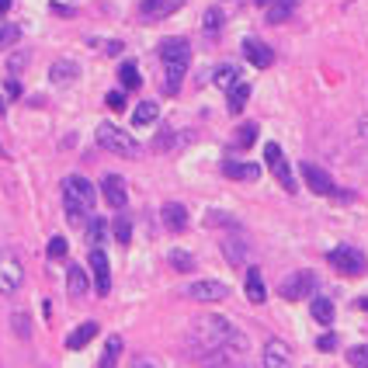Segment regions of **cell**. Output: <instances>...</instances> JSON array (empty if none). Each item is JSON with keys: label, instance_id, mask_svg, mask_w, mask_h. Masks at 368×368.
Here are the masks:
<instances>
[{"label": "cell", "instance_id": "cell-39", "mask_svg": "<svg viewBox=\"0 0 368 368\" xmlns=\"http://www.w3.org/2000/svg\"><path fill=\"white\" fill-rule=\"evenodd\" d=\"M201 365H205V368H233V362H229V355H226V351H215V355L201 358Z\"/></svg>", "mask_w": 368, "mask_h": 368}, {"label": "cell", "instance_id": "cell-27", "mask_svg": "<svg viewBox=\"0 0 368 368\" xmlns=\"http://www.w3.org/2000/svg\"><path fill=\"white\" fill-rule=\"evenodd\" d=\"M226 94H229V111H233V115H240V111L247 108V101H250V84H247V80H240L236 87H229Z\"/></svg>", "mask_w": 368, "mask_h": 368}, {"label": "cell", "instance_id": "cell-20", "mask_svg": "<svg viewBox=\"0 0 368 368\" xmlns=\"http://www.w3.org/2000/svg\"><path fill=\"white\" fill-rule=\"evenodd\" d=\"M243 288H247V299L254 302V306H261L264 299H268V288H264V278L257 268H250L247 271V281H243Z\"/></svg>", "mask_w": 368, "mask_h": 368}, {"label": "cell", "instance_id": "cell-11", "mask_svg": "<svg viewBox=\"0 0 368 368\" xmlns=\"http://www.w3.org/2000/svg\"><path fill=\"white\" fill-rule=\"evenodd\" d=\"M87 264H91V271H94V288H97V295H108V292H111V268H108V257H104L101 247L91 250Z\"/></svg>", "mask_w": 368, "mask_h": 368}, {"label": "cell", "instance_id": "cell-14", "mask_svg": "<svg viewBox=\"0 0 368 368\" xmlns=\"http://www.w3.org/2000/svg\"><path fill=\"white\" fill-rule=\"evenodd\" d=\"M243 56L257 66V70H268L271 63H275V52H271V45H264L261 38H243Z\"/></svg>", "mask_w": 368, "mask_h": 368}, {"label": "cell", "instance_id": "cell-47", "mask_svg": "<svg viewBox=\"0 0 368 368\" xmlns=\"http://www.w3.org/2000/svg\"><path fill=\"white\" fill-rule=\"evenodd\" d=\"M132 368H157V362H150V358H139Z\"/></svg>", "mask_w": 368, "mask_h": 368}, {"label": "cell", "instance_id": "cell-38", "mask_svg": "<svg viewBox=\"0 0 368 368\" xmlns=\"http://www.w3.org/2000/svg\"><path fill=\"white\" fill-rule=\"evenodd\" d=\"M348 362H351V368H368V344L351 348V351H348Z\"/></svg>", "mask_w": 368, "mask_h": 368}, {"label": "cell", "instance_id": "cell-35", "mask_svg": "<svg viewBox=\"0 0 368 368\" xmlns=\"http://www.w3.org/2000/svg\"><path fill=\"white\" fill-rule=\"evenodd\" d=\"M10 327H14V334H17L21 341H28V337H31V323H28V313H14V316H10Z\"/></svg>", "mask_w": 368, "mask_h": 368}, {"label": "cell", "instance_id": "cell-2", "mask_svg": "<svg viewBox=\"0 0 368 368\" xmlns=\"http://www.w3.org/2000/svg\"><path fill=\"white\" fill-rule=\"evenodd\" d=\"M97 201V191L84 174H70L63 178V205H66V219L70 226H87L91 219V208Z\"/></svg>", "mask_w": 368, "mask_h": 368}, {"label": "cell", "instance_id": "cell-6", "mask_svg": "<svg viewBox=\"0 0 368 368\" xmlns=\"http://www.w3.org/2000/svg\"><path fill=\"white\" fill-rule=\"evenodd\" d=\"M21 285H24V268H21V261H17L10 250H3V254H0V295H14Z\"/></svg>", "mask_w": 368, "mask_h": 368}, {"label": "cell", "instance_id": "cell-44", "mask_svg": "<svg viewBox=\"0 0 368 368\" xmlns=\"http://www.w3.org/2000/svg\"><path fill=\"white\" fill-rule=\"evenodd\" d=\"M174 146V132L167 129V132H160V139H157V150H171Z\"/></svg>", "mask_w": 368, "mask_h": 368}, {"label": "cell", "instance_id": "cell-21", "mask_svg": "<svg viewBox=\"0 0 368 368\" xmlns=\"http://www.w3.org/2000/svg\"><path fill=\"white\" fill-rule=\"evenodd\" d=\"M66 288H70V295H73V299H84V295H87L91 278H87V271H84L80 264H73V268H70V275H66Z\"/></svg>", "mask_w": 368, "mask_h": 368}, {"label": "cell", "instance_id": "cell-17", "mask_svg": "<svg viewBox=\"0 0 368 368\" xmlns=\"http://www.w3.org/2000/svg\"><path fill=\"white\" fill-rule=\"evenodd\" d=\"M222 174L233 178V181H257L261 178V167L257 164H247V160H226L222 164Z\"/></svg>", "mask_w": 368, "mask_h": 368}, {"label": "cell", "instance_id": "cell-16", "mask_svg": "<svg viewBox=\"0 0 368 368\" xmlns=\"http://www.w3.org/2000/svg\"><path fill=\"white\" fill-rule=\"evenodd\" d=\"M77 77H80V66H77L73 59H56V63L49 66V80H52V84H59V87L73 84Z\"/></svg>", "mask_w": 368, "mask_h": 368}, {"label": "cell", "instance_id": "cell-49", "mask_svg": "<svg viewBox=\"0 0 368 368\" xmlns=\"http://www.w3.org/2000/svg\"><path fill=\"white\" fill-rule=\"evenodd\" d=\"M3 111H7V101H3V97H0V115H3Z\"/></svg>", "mask_w": 368, "mask_h": 368}, {"label": "cell", "instance_id": "cell-36", "mask_svg": "<svg viewBox=\"0 0 368 368\" xmlns=\"http://www.w3.org/2000/svg\"><path fill=\"white\" fill-rule=\"evenodd\" d=\"M115 240L122 243V247H129V240H132V222L122 215V219H115Z\"/></svg>", "mask_w": 368, "mask_h": 368}, {"label": "cell", "instance_id": "cell-23", "mask_svg": "<svg viewBox=\"0 0 368 368\" xmlns=\"http://www.w3.org/2000/svg\"><path fill=\"white\" fill-rule=\"evenodd\" d=\"M309 313H313V320H316L320 327H330V323H334V302H330L327 295H316V299L309 302Z\"/></svg>", "mask_w": 368, "mask_h": 368}, {"label": "cell", "instance_id": "cell-45", "mask_svg": "<svg viewBox=\"0 0 368 368\" xmlns=\"http://www.w3.org/2000/svg\"><path fill=\"white\" fill-rule=\"evenodd\" d=\"M7 97H21V84L17 80H7Z\"/></svg>", "mask_w": 368, "mask_h": 368}, {"label": "cell", "instance_id": "cell-4", "mask_svg": "<svg viewBox=\"0 0 368 368\" xmlns=\"http://www.w3.org/2000/svg\"><path fill=\"white\" fill-rule=\"evenodd\" d=\"M97 146L108 150V153H118V157H139L136 136H129L125 129H118V125H111V122H101V125H97Z\"/></svg>", "mask_w": 368, "mask_h": 368}, {"label": "cell", "instance_id": "cell-42", "mask_svg": "<svg viewBox=\"0 0 368 368\" xmlns=\"http://www.w3.org/2000/svg\"><path fill=\"white\" fill-rule=\"evenodd\" d=\"M24 66H28V56H24V52H14V56L7 59V70H10V73H21Z\"/></svg>", "mask_w": 368, "mask_h": 368}, {"label": "cell", "instance_id": "cell-43", "mask_svg": "<svg viewBox=\"0 0 368 368\" xmlns=\"http://www.w3.org/2000/svg\"><path fill=\"white\" fill-rule=\"evenodd\" d=\"M316 348H320V351H334V348H337V334H323V337L316 341Z\"/></svg>", "mask_w": 368, "mask_h": 368}, {"label": "cell", "instance_id": "cell-48", "mask_svg": "<svg viewBox=\"0 0 368 368\" xmlns=\"http://www.w3.org/2000/svg\"><path fill=\"white\" fill-rule=\"evenodd\" d=\"M10 10V0H0V14H7Z\"/></svg>", "mask_w": 368, "mask_h": 368}, {"label": "cell", "instance_id": "cell-22", "mask_svg": "<svg viewBox=\"0 0 368 368\" xmlns=\"http://www.w3.org/2000/svg\"><path fill=\"white\" fill-rule=\"evenodd\" d=\"M222 254H226V261H229L233 268H240V264L247 261V243H243L240 236H226V240H222Z\"/></svg>", "mask_w": 368, "mask_h": 368}, {"label": "cell", "instance_id": "cell-40", "mask_svg": "<svg viewBox=\"0 0 368 368\" xmlns=\"http://www.w3.org/2000/svg\"><path fill=\"white\" fill-rule=\"evenodd\" d=\"M205 226H236V222L226 212H205Z\"/></svg>", "mask_w": 368, "mask_h": 368}, {"label": "cell", "instance_id": "cell-7", "mask_svg": "<svg viewBox=\"0 0 368 368\" xmlns=\"http://www.w3.org/2000/svg\"><path fill=\"white\" fill-rule=\"evenodd\" d=\"M264 160H268V167H271L275 181L281 184L288 194H295V178H292V167H288V160H285V153H281V146H278V143H268V146H264Z\"/></svg>", "mask_w": 368, "mask_h": 368}, {"label": "cell", "instance_id": "cell-8", "mask_svg": "<svg viewBox=\"0 0 368 368\" xmlns=\"http://www.w3.org/2000/svg\"><path fill=\"white\" fill-rule=\"evenodd\" d=\"M313 288H316V275H313V271H295V275H288L285 281H281V285H278L281 299H288V302H299V299H306Z\"/></svg>", "mask_w": 368, "mask_h": 368}, {"label": "cell", "instance_id": "cell-19", "mask_svg": "<svg viewBox=\"0 0 368 368\" xmlns=\"http://www.w3.org/2000/svg\"><path fill=\"white\" fill-rule=\"evenodd\" d=\"M94 337H97V323L87 320V323H80V327L66 337V348H70V351H80V348H87V344H91Z\"/></svg>", "mask_w": 368, "mask_h": 368}, {"label": "cell", "instance_id": "cell-50", "mask_svg": "<svg viewBox=\"0 0 368 368\" xmlns=\"http://www.w3.org/2000/svg\"><path fill=\"white\" fill-rule=\"evenodd\" d=\"M257 3H261V7H271V3H275V0H257Z\"/></svg>", "mask_w": 368, "mask_h": 368}, {"label": "cell", "instance_id": "cell-25", "mask_svg": "<svg viewBox=\"0 0 368 368\" xmlns=\"http://www.w3.org/2000/svg\"><path fill=\"white\" fill-rule=\"evenodd\" d=\"M157 115H160L157 101H143V104L132 111V125H136V129H146V125H153V122H157Z\"/></svg>", "mask_w": 368, "mask_h": 368}, {"label": "cell", "instance_id": "cell-24", "mask_svg": "<svg viewBox=\"0 0 368 368\" xmlns=\"http://www.w3.org/2000/svg\"><path fill=\"white\" fill-rule=\"evenodd\" d=\"M212 84H215L219 91H229V87H236V84H240V70H236L233 63H222V66L212 73Z\"/></svg>", "mask_w": 368, "mask_h": 368}, {"label": "cell", "instance_id": "cell-33", "mask_svg": "<svg viewBox=\"0 0 368 368\" xmlns=\"http://www.w3.org/2000/svg\"><path fill=\"white\" fill-rule=\"evenodd\" d=\"M17 38H21V28H17V24H10V21H0V49L14 45Z\"/></svg>", "mask_w": 368, "mask_h": 368}, {"label": "cell", "instance_id": "cell-5", "mask_svg": "<svg viewBox=\"0 0 368 368\" xmlns=\"http://www.w3.org/2000/svg\"><path fill=\"white\" fill-rule=\"evenodd\" d=\"M327 261L334 264V271H341V275H348V278H362L368 271V257L358 247H334L327 254Z\"/></svg>", "mask_w": 368, "mask_h": 368}, {"label": "cell", "instance_id": "cell-29", "mask_svg": "<svg viewBox=\"0 0 368 368\" xmlns=\"http://www.w3.org/2000/svg\"><path fill=\"white\" fill-rule=\"evenodd\" d=\"M108 233H111V226H108L104 219H97V215H91V219H87V240L94 243V250H97V247L108 240Z\"/></svg>", "mask_w": 368, "mask_h": 368}, {"label": "cell", "instance_id": "cell-3", "mask_svg": "<svg viewBox=\"0 0 368 368\" xmlns=\"http://www.w3.org/2000/svg\"><path fill=\"white\" fill-rule=\"evenodd\" d=\"M160 63H164V94H178L184 73H187V63H191L187 38H167L160 45Z\"/></svg>", "mask_w": 368, "mask_h": 368}, {"label": "cell", "instance_id": "cell-1", "mask_svg": "<svg viewBox=\"0 0 368 368\" xmlns=\"http://www.w3.org/2000/svg\"><path fill=\"white\" fill-rule=\"evenodd\" d=\"M233 334V323L226 316H215V313H205L191 323L187 330V348L198 355V358H208L215 351H226V341Z\"/></svg>", "mask_w": 368, "mask_h": 368}, {"label": "cell", "instance_id": "cell-10", "mask_svg": "<svg viewBox=\"0 0 368 368\" xmlns=\"http://www.w3.org/2000/svg\"><path fill=\"white\" fill-rule=\"evenodd\" d=\"M187 295H191L194 302H222V299L229 295V288H226L222 281H212V278H205V281H194V285H187Z\"/></svg>", "mask_w": 368, "mask_h": 368}, {"label": "cell", "instance_id": "cell-12", "mask_svg": "<svg viewBox=\"0 0 368 368\" xmlns=\"http://www.w3.org/2000/svg\"><path fill=\"white\" fill-rule=\"evenodd\" d=\"M184 0H143L139 3V17L143 21H164V17H171L174 10H181Z\"/></svg>", "mask_w": 368, "mask_h": 368}, {"label": "cell", "instance_id": "cell-46", "mask_svg": "<svg viewBox=\"0 0 368 368\" xmlns=\"http://www.w3.org/2000/svg\"><path fill=\"white\" fill-rule=\"evenodd\" d=\"M104 52H108V56H118V52H122V42H108Z\"/></svg>", "mask_w": 368, "mask_h": 368}, {"label": "cell", "instance_id": "cell-9", "mask_svg": "<svg viewBox=\"0 0 368 368\" xmlns=\"http://www.w3.org/2000/svg\"><path fill=\"white\" fill-rule=\"evenodd\" d=\"M101 194H104V201H108L115 212H122V208L129 205V187H125V178H122V174H104Z\"/></svg>", "mask_w": 368, "mask_h": 368}, {"label": "cell", "instance_id": "cell-18", "mask_svg": "<svg viewBox=\"0 0 368 368\" xmlns=\"http://www.w3.org/2000/svg\"><path fill=\"white\" fill-rule=\"evenodd\" d=\"M160 215H164V226H167L171 233H184V229H187V208H184L181 201H167Z\"/></svg>", "mask_w": 368, "mask_h": 368}, {"label": "cell", "instance_id": "cell-15", "mask_svg": "<svg viewBox=\"0 0 368 368\" xmlns=\"http://www.w3.org/2000/svg\"><path fill=\"white\" fill-rule=\"evenodd\" d=\"M264 368H292V351H288L285 341L271 337L264 344Z\"/></svg>", "mask_w": 368, "mask_h": 368}, {"label": "cell", "instance_id": "cell-30", "mask_svg": "<svg viewBox=\"0 0 368 368\" xmlns=\"http://www.w3.org/2000/svg\"><path fill=\"white\" fill-rule=\"evenodd\" d=\"M118 80H122V87H125V91H136V87L143 84V77H139V66H136V63H122V70H118Z\"/></svg>", "mask_w": 368, "mask_h": 368}, {"label": "cell", "instance_id": "cell-37", "mask_svg": "<svg viewBox=\"0 0 368 368\" xmlns=\"http://www.w3.org/2000/svg\"><path fill=\"white\" fill-rule=\"evenodd\" d=\"M66 250H70V247H66V240H63V236H52V240H49V247H45V254H49L52 261H63V257H66Z\"/></svg>", "mask_w": 368, "mask_h": 368}, {"label": "cell", "instance_id": "cell-28", "mask_svg": "<svg viewBox=\"0 0 368 368\" xmlns=\"http://www.w3.org/2000/svg\"><path fill=\"white\" fill-rule=\"evenodd\" d=\"M295 7H299V0H275V3L268 7V21H271V24H281V21H288Z\"/></svg>", "mask_w": 368, "mask_h": 368}, {"label": "cell", "instance_id": "cell-31", "mask_svg": "<svg viewBox=\"0 0 368 368\" xmlns=\"http://www.w3.org/2000/svg\"><path fill=\"white\" fill-rule=\"evenodd\" d=\"M254 143H257V125H254V122L240 125V129H236V146L247 150V146H254Z\"/></svg>", "mask_w": 368, "mask_h": 368}, {"label": "cell", "instance_id": "cell-13", "mask_svg": "<svg viewBox=\"0 0 368 368\" xmlns=\"http://www.w3.org/2000/svg\"><path fill=\"white\" fill-rule=\"evenodd\" d=\"M302 178H306L313 194H334V191H337V187H334V178H330L323 167H316V164H302Z\"/></svg>", "mask_w": 368, "mask_h": 368}, {"label": "cell", "instance_id": "cell-34", "mask_svg": "<svg viewBox=\"0 0 368 368\" xmlns=\"http://www.w3.org/2000/svg\"><path fill=\"white\" fill-rule=\"evenodd\" d=\"M167 261H171L178 271H194V257H191L187 250H171V254H167Z\"/></svg>", "mask_w": 368, "mask_h": 368}, {"label": "cell", "instance_id": "cell-32", "mask_svg": "<svg viewBox=\"0 0 368 368\" xmlns=\"http://www.w3.org/2000/svg\"><path fill=\"white\" fill-rule=\"evenodd\" d=\"M201 24H205L208 35H219V28H222V10H219V7H208L205 17H201Z\"/></svg>", "mask_w": 368, "mask_h": 368}, {"label": "cell", "instance_id": "cell-41", "mask_svg": "<svg viewBox=\"0 0 368 368\" xmlns=\"http://www.w3.org/2000/svg\"><path fill=\"white\" fill-rule=\"evenodd\" d=\"M104 104H108L111 111H125V91H108Z\"/></svg>", "mask_w": 368, "mask_h": 368}, {"label": "cell", "instance_id": "cell-26", "mask_svg": "<svg viewBox=\"0 0 368 368\" xmlns=\"http://www.w3.org/2000/svg\"><path fill=\"white\" fill-rule=\"evenodd\" d=\"M118 358H122V337H118V334H111V337H108V344H104V351H101L97 368H115V365H118Z\"/></svg>", "mask_w": 368, "mask_h": 368}]
</instances>
